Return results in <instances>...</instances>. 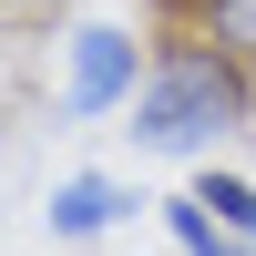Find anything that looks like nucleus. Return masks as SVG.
Instances as JSON below:
<instances>
[{"mask_svg":"<svg viewBox=\"0 0 256 256\" xmlns=\"http://www.w3.org/2000/svg\"><path fill=\"white\" fill-rule=\"evenodd\" d=\"M123 92H134V41H123V31H82V52H72V102L102 113V102H123Z\"/></svg>","mask_w":256,"mask_h":256,"instance_id":"f03ea898","label":"nucleus"},{"mask_svg":"<svg viewBox=\"0 0 256 256\" xmlns=\"http://www.w3.org/2000/svg\"><path fill=\"white\" fill-rule=\"evenodd\" d=\"M205 31L226 52H256V0H205Z\"/></svg>","mask_w":256,"mask_h":256,"instance_id":"39448f33","label":"nucleus"},{"mask_svg":"<svg viewBox=\"0 0 256 256\" xmlns=\"http://www.w3.org/2000/svg\"><path fill=\"white\" fill-rule=\"evenodd\" d=\"M113 216H123V195H113L102 174L62 184V205H52V226H62V236H92V226H113Z\"/></svg>","mask_w":256,"mask_h":256,"instance_id":"7ed1b4c3","label":"nucleus"},{"mask_svg":"<svg viewBox=\"0 0 256 256\" xmlns=\"http://www.w3.org/2000/svg\"><path fill=\"white\" fill-rule=\"evenodd\" d=\"M0 10H31V0H0Z\"/></svg>","mask_w":256,"mask_h":256,"instance_id":"423d86ee","label":"nucleus"},{"mask_svg":"<svg viewBox=\"0 0 256 256\" xmlns=\"http://www.w3.org/2000/svg\"><path fill=\"white\" fill-rule=\"evenodd\" d=\"M195 195H205V205H216V216H226V226H236V236L256 246V184H236V174H216V184H195Z\"/></svg>","mask_w":256,"mask_h":256,"instance_id":"20e7f679","label":"nucleus"},{"mask_svg":"<svg viewBox=\"0 0 256 256\" xmlns=\"http://www.w3.org/2000/svg\"><path fill=\"white\" fill-rule=\"evenodd\" d=\"M226 123H246V72H236L226 41L216 52H164L154 72H144V92H134V134L164 144V154H195Z\"/></svg>","mask_w":256,"mask_h":256,"instance_id":"f257e3e1","label":"nucleus"}]
</instances>
